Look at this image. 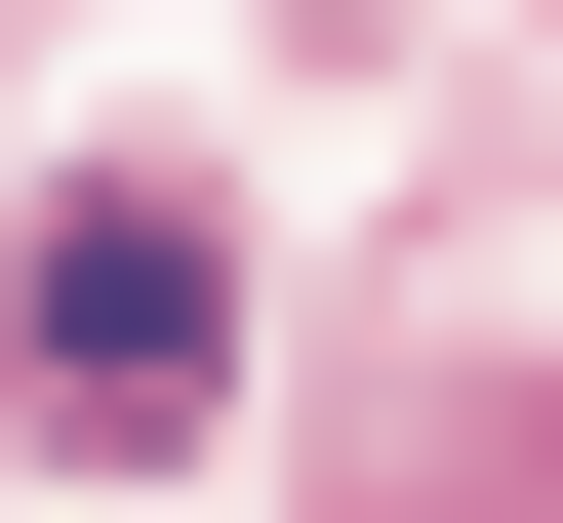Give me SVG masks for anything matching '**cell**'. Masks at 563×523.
Wrapping results in <instances>:
<instances>
[{
    "mask_svg": "<svg viewBox=\"0 0 563 523\" xmlns=\"http://www.w3.org/2000/svg\"><path fill=\"white\" fill-rule=\"evenodd\" d=\"M0 362H41V443H201V362H242L201 201H162V162H81L41 242H0Z\"/></svg>",
    "mask_w": 563,
    "mask_h": 523,
    "instance_id": "1",
    "label": "cell"
}]
</instances>
